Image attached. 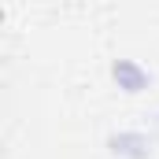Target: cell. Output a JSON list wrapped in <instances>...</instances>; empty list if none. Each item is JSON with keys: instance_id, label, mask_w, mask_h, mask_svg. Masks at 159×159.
Returning <instances> with one entry per match:
<instances>
[{"instance_id": "1", "label": "cell", "mask_w": 159, "mask_h": 159, "mask_svg": "<svg viewBox=\"0 0 159 159\" xmlns=\"http://www.w3.org/2000/svg\"><path fill=\"white\" fill-rule=\"evenodd\" d=\"M115 78H122V81H126V85H129V93L144 85V74H141L133 63H115Z\"/></svg>"}]
</instances>
